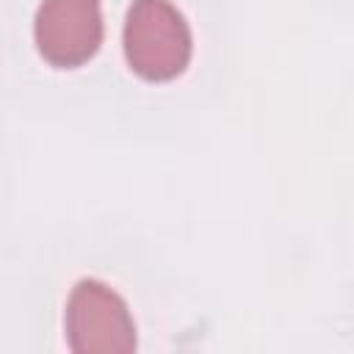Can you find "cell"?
<instances>
[{
	"label": "cell",
	"instance_id": "3",
	"mask_svg": "<svg viewBox=\"0 0 354 354\" xmlns=\"http://www.w3.org/2000/svg\"><path fill=\"white\" fill-rule=\"evenodd\" d=\"M36 47L55 66L88 61L102 41L100 0H41L36 11Z\"/></svg>",
	"mask_w": 354,
	"mask_h": 354
},
{
	"label": "cell",
	"instance_id": "2",
	"mask_svg": "<svg viewBox=\"0 0 354 354\" xmlns=\"http://www.w3.org/2000/svg\"><path fill=\"white\" fill-rule=\"evenodd\" d=\"M66 340L77 354H127L136 348V324L116 290L80 279L66 301Z\"/></svg>",
	"mask_w": 354,
	"mask_h": 354
},
{
	"label": "cell",
	"instance_id": "1",
	"mask_svg": "<svg viewBox=\"0 0 354 354\" xmlns=\"http://www.w3.org/2000/svg\"><path fill=\"white\" fill-rule=\"evenodd\" d=\"M124 55L147 80L177 77L191 58V30L169 0H133L124 19Z\"/></svg>",
	"mask_w": 354,
	"mask_h": 354
}]
</instances>
